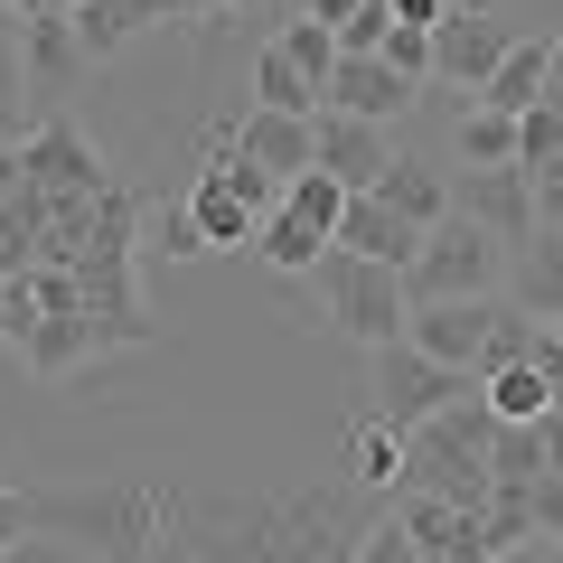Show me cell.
<instances>
[{
  "mask_svg": "<svg viewBox=\"0 0 563 563\" xmlns=\"http://www.w3.org/2000/svg\"><path fill=\"white\" fill-rule=\"evenodd\" d=\"M544 563H563V526H554V536H544Z\"/></svg>",
  "mask_w": 563,
  "mask_h": 563,
  "instance_id": "34",
  "label": "cell"
},
{
  "mask_svg": "<svg viewBox=\"0 0 563 563\" xmlns=\"http://www.w3.org/2000/svg\"><path fill=\"white\" fill-rule=\"evenodd\" d=\"M310 282H320L329 320H339L347 339H366V347H395L404 320H413V291H404L395 263H366V254H339V244H329V254L310 263Z\"/></svg>",
  "mask_w": 563,
  "mask_h": 563,
  "instance_id": "5",
  "label": "cell"
},
{
  "mask_svg": "<svg viewBox=\"0 0 563 563\" xmlns=\"http://www.w3.org/2000/svg\"><path fill=\"white\" fill-rule=\"evenodd\" d=\"M451 151H461L470 169H517V113H498V103H470L461 132H451Z\"/></svg>",
  "mask_w": 563,
  "mask_h": 563,
  "instance_id": "20",
  "label": "cell"
},
{
  "mask_svg": "<svg viewBox=\"0 0 563 563\" xmlns=\"http://www.w3.org/2000/svg\"><path fill=\"white\" fill-rule=\"evenodd\" d=\"M320 113H357V122H404L413 113V76H395L385 57H339L320 85Z\"/></svg>",
  "mask_w": 563,
  "mask_h": 563,
  "instance_id": "12",
  "label": "cell"
},
{
  "mask_svg": "<svg viewBox=\"0 0 563 563\" xmlns=\"http://www.w3.org/2000/svg\"><path fill=\"white\" fill-rule=\"evenodd\" d=\"M301 10H310V20H329V29H339L347 10H357V0H301Z\"/></svg>",
  "mask_w": 563,
  "mask_h": 563,
  "instance_id": "32",
  "label": "cell"
},
{
  "mask_svg": "<svg viewBox=\"0 0 563 563\" xmlns=\"http://www.w3.org/2000/svg\"><path fill=\"white\" fill-rule=\"evenodd\" d=\"M554 347H563V320H554Z\"/></svg>",
  "mask_w": 563,
  "mask_h": 563,
  "instance_id": "37",
  "label": "cell"
},
{
  "mask_svg": "<svg viewBox=\"0 0 563 563\" xmlns=\"http://www.w3.org/2000/svg\"><path fill=\"white\" fill-rule=\"evenodd\" d=\"M329 244L339 254H366V263H413V244H422V225H404L395 207L376 198V188H347V207H339V225H329Z\"/></svg>",
  "mask_w": 563,
  "mask_h": 563,
  "instance_id": "13",
  "label": "cell"
},
{
  "mask_svg": "<svg viewBox=\"0 0 563 563\" xmlns=\"http://www.w3.org/2000/svg\"><path fill=\"white\" fill-rule=\"evenodd\" d=\"M179 207H188V225H198L207 254H217V244H254V225L282 207V179H273V169H254L235 141H217V151H207V169L188 179Z\"/></svg>",
  "mask_w": 563,
  "mask_h": 563,
  "instance_id": "4",
  "label": "cell"
},
{
  "mask_svg": "<svg viewBox=\"0 0 563 563\" xmlns=\"http://www.w3.org/2000/svg\"><path fill=\"white\" fill-rule=\"evenodd\" d=\"M254 169H273V179H291V169H310V113H273V103H244V122L225 132Z\"/></svg>",
  "mask_w": 563,
  "mask_h": 563,
  "instance_id": "14",
  "label": "cell"
},
{
  "mask_svg": "<svg viewBox=\"0 0 563 563\" xmlns=\"http://www.w3.org/2000/svg\"><path fill=\"white\" fill-rule=\"evenodd\" d=\"M554 395H563V385L544 376L536 357H517V366H488V376H479V404H488L498 422H536V413H544Z\"/></svg>",
  "mask_w": 563,
  "mask_h": 563,
  "instance_id": "19",
  "label": "cell"
},
{
  "mask_svg": "<svg viewBox=\"0 0 563 563\" xmlns=\"http://www.w3.org/2000/svg\"><path fill=\"white\" fill-rule=\"evenodd\" d=\"M161 244H169V254H207V244H198V225H188V207H179V217L161 225Z\"/></svg>",
  "mask_w": 563,
  "mask_h": 563,
  "instance_id": "29",
  "label": "cell"
},
{
  "mask_svg": "<svg viewBox=\"0 0 563 563\" xmlns=\"http://www.w3.org/2000/svg\"><path fill=\"white\" fill-rule=\"evenodd\" d=\"M451 207H461L470 225H488L498 244H526L536 235V188H526V169H461V188H451Z\"/></svg>",
  "mask_w": 563,
  "mask_h": 563,
  "instance_id": "11",
  "label": "cell"
},
{
  "mask_svg": "<svg viewBox=\"0 0 563 563\" xmlns=\"http://www.w3.org/2000/svg\"><path fill=\"white\" fill-rule=\"evenodd\" d=\"M376 526L366 488H291V498H169L179 563H357ZM161 554V563H169Z\"/></svg>",
  "mask_w": 563,
  "mask_h": 563,
  "instance_id": "1",
  "label": "cell"
},
{
  "mask_svg": "<svg viewBox=\"0 0 563 563\" xmlns=\"http://www.w3.org/2000/svg\"><path fill=\"white\" fill-rule=\"evenodd\" d=\"M347 479H357L366 498H376V488H404V432H395V422H376V413L357 422V451H347Z\"/></svg>",
  "mask_w": 563,
  "mask_h": 563,
  "instance_id": "21",
  "label": "cell"
},
{
  "mask_svg": "<svg viewBox=\"0 0 563 563\" xmlns=\"http://www.w3.org/2000/svg\"><path fill=\"white\" fill-rule=\"evenodd\" d=\"M395 526L413 536V554H422V563H479V554H488V526H479V507H461V498H432V488H413Z\"/></svg>",
  "mask_w": 563,
  "mask_h": 563,
  "instance_id": "10",
  "label": "cell"
},
{
  "mask_svg": "<svg viewBox=\"0 0 563 563\" xmlns=\"http://www.w3.org/2000/svg\"><path fill=\"white\" fill-rule=\"evenodd\" d=\"M479 563H544V544H488Z\"/></svg>",
  "mask_w": 563,
  "mask_h": 563,
  "instance_id": "30",
  "label": "cell"
},
{
  "mask_svg": "<svg viewBox=\"0 0 563 563\" xmlns=\"http://www.w3.org/2000/svg\"><path fill=\"white\" fill-rule=\"evenodd\" d=\"M254 103H273V113H320V85L282 57V47H263L254 57Z\"/></svg>",
  "mask_w": 563,
  "mask_h": 563,
  "instance_id": "22",
  "label": "cell"
},
{
  "mask_svg": "<svg viewBox=\"0 0 563 563\" xmlns=\"http://www.w3.org/2000/svg\"><path fill=\"white\" fill-rule=\"evenodd\" d=\"M376 198L395 207L404 225H432V217H451V179H442V169H432V161H404V151H395V161H385Z\"/></svg>",
  "mask_w": 563,
  "mask_h": 563,
  "instance_id": "17",
  "label": "cell"
},
{
  "mask_svg": "<svg viewBox=\"0 0 563 563\" xmlns=\"http://www.w3.org/2000/svg\"><path fill=\"white\" fill-rule=\"evenodd\" d=\"M10 10H20V20H38V10H47V0H10Z\"/></svg>",
  "mask_w": 563,
  "mask_h": 563,
  "instance_id": "35",
  "label": "cell"
},
{
  "mask_svg": "<svg viewBox=\"0 0 563 563\" xmlns=\"http://www.w3.org/2000/svg\"><path fill=\"white\" fill-rule=\"evenodd\" d=\"M254 254L273 263V273H310V263L329 254V225H320V217H301V207H273V217L254 225Z\"/></svg>",
  "mask_w": 563,
  "mask_h": 563,
  "instance_id": "18",
  "label": "cell"
},
{
  "mask_svg": "<svg viewBox=\"0 0 563 563\" xmlns=\"http://www.w3.org/2000/svg\"><path fill=\"white\" fill-rule=\"evenodd\" d=\"M385 161H395V132L357 113H310V169H329L339 188H376Z\"/></svg>",
  "mask_w": 563,
  "mask_h": 563,
  "instance_id": "9",
  "label": "cell"
},
{
  "mask_svg": "<svg viewBox=\"0 0 563 563\" xmlns=\"http://www.w3.org/2000/svg\"><path fill=\"white\" fill-rule=\"evenodd\" d=\"M29 536L66 544L85 563H161L169 554V479L122 470V479H85V488H38Z\"/></svg>",
  "mask_w": 563,
  "mask_h": 563,
  "instance_id": "2",
  "label": "cell"
},
{
  "mask_svg": "<svg viewBox=\"0 0 563 563\" xmlns=\"http://www.w3.org/2000/svg\"><path fill=\"white\" fill-rule=\"evenodd\" d=\"M385 10H395L404 29H432V20H442V10H451V0H385Z\"/></svg>",
  "mask_w": 563,
  "mask_h": 563,
  "instance_id": "28",
  "label": "cell"
},
{
  "mask_svg": "<svg viewBox=\"0 0 563 563\" xmlns=\"http://www.w3.org/2000/svg\"><path fill=\"white\" fill-rule=\"evenodd\" d=\"M10 563H85V554H66V544H20Z\"/></svg>",
  "mask_w": 563,
  "mask_h": 563,
  "instance_id": "31",
  "label": "cell"
},
{
  "mask_svg": "<svg viewBox=\"0 0 563 563\" xmlns=\"http://www.w3.org/2000/svg\"><path fill=\"white\" fill-rule=\"evenodd\" d=\"M498 282H507V244L488 235V225H470L461 207L422 225L413 263H404V291H413V301H488Z\"/></svg>",
  "mask_w": 563,
  "mask_h": 563,
  "instance_id": "3",
  "label": "cell"
},
{
  "mask_svg": "<svg viewBox=\"0 0 563 563\" xmlns=\"http://www.w3.org/2000/svg\"><path fill=\"white\" fill-rule=\"evenodd\" d=\"M544 66H554V38H507V57L479 76V103H498V113L544 103Z\"/></svg>",
  "mask_w": 563,
  "mask_h": 563,
  "instance_id": "16",
  "label": "cell"
},
{
  "mask_svg": "<svg viewBox=\"0 0 563 563\" xmlns=\"http://www.w3.org/2000/svg\"><path fill=\"white\" fill-rule=\"evenodd\" d=\"M507 282H517V310H536V320H563V225L554 235H526L507 244Z\"/></svg>",
  "mask_w": 563,
  "mask_h": 563,
  "instance_id": "15",
  "label": "cell"
},
{
  "mask_svg": "<svg viewBox=\"0 0 563 563\" xmlns=\"http://www.w3.org/2000/svg\"><path fill=\"white\" fill-rule=\"evenodd\" d=\"M554 47H563V38H554Z\"/></svg>",
  "mask_w": 563,
  "mask_h": 563,
  "instance_id": "38",
  "label": "cell"
},
{
  "mask_svg": "<svg viewBox=\"0 0 563 563\" xmlns=\"http://www.w3.org/2000/svg\"><path fill=\"white\" fill-rule=\"evenodd\" d=\"M20 544H29V498H20V488H0V563L20 554Z\"/></svg>",
  "mask_w": 563,
  "mask_h": 563,
  "instance_id": "27",
  "label": "cell"
},
{
  "mask_svg": "<svg viewBox=\"0 0 563 563\" xmlns=\"http://www.w3.org/2000/svg\"><path fill=\"white\" fill-rule=\"evenodd\" d=\"M47 10H85V0H47Z\"/></svg>",
  "mask_w": 563,
  "mask_h": 563,
  "instance_id": "36",
  "label": "cell"
},
{
  "mask_svg": "<svg viewBox=\"0 0 563 563\" xmlns=\"http://www.w3.org/2000/svg\"><path fill=\"white\" fill-rule=\"evenodd\" d=\"M376 57L395 66V76H413V85H422V76H432V29H404V20H395V29H385V47H376Z\"/></svg>",
  "mask_w": 563,
  "mask_h": 563,
  "instance_id": "25",
  "label": "cell"
},
{
  "mask_svg": "<svg viewBox=\"0 0 563 563\" xmlns=\"http://www.w3.org/2000/svg\"><path fill=\"white\" fill-rule=\"evenodd\" d=\"M470 376H451V366H432L413 339L376 347V422H395V432H413V422H432L451 395H461Z\"/></svg>",
  "mask_w": 563,
  "mask_h": 563,
  "instance_id": "6",
  "label": "cell"
},
{
  "mask_svg": "<svg viewBox=\"0 0 563 563\" xmlns=\"http://www.w3.org/2000/svg\"><path fill=\"white\" fill-rule=\"evenodd\" d=\"M357 563H422V554H413V536H404L395 517H376V526L357 536Z\"/></svg>",
  "mask_w": 563,
  "mask_h": 563,
  "instance_id": "26",
  "label": "cell"
},
{
  "mask_svg": "<svg viewBox=\"0 0 563 563\" xmlns=\"http://www.w3.org/2000/svg\"><path fill=\"white\" fill-rule=\"evenodd\" d=\"M282 57H291V66H301V76L310 85H329V66H339V29H329V20H310V10H301V20H282Z\"/></svg>",
  "mask_w": 563,
  "mask_h": 563,
  "instance_id": "23",
  "label": "cell"
},
{
  "mask_svg": "<svg viewBox=\"0 0 563 563\" xmlns=\"http://www.w3.org/2000/svg\"><path fill=\"white\" fill-rule=\"evenodd\" d=\"M385 29H395V10H385V0H357V10L339 20V57H376Z\"/></svg>",
  "mask_w": 563,
  "mask_h": 563,
  "instance_id": "24",
  "label": "cell"
},
{
  "mask_svg": "<svg viewBox=\"0 0 563 563\" xmlns=\"http://www.w3.org/2000/svg\"><path fill=\"white\" fill-rule=\"evenodd\" d=\"M554 225H563V217H554Z\"/></svg>",
  "mask_w": 563,
  "mask_h": 563,
  "instance_id": "39",
  "label": "cell"
},
{
  "mask_svg": "<svg viewBox=\"0 0 563 563\" xmlns=\"http://www.w3.org/2000/svg\"><path fill=\"white\" fill-rule=\"evenodd\" d=\"M488 320H498V291H488V301H413L404 339H413V347H422L432 366H451V376H479Z\"/></svg>",
  "mask_w": 563,
  "mask_h": 563,
  "instance_id": "8",
  "label": "cell"
},
{
  "mask_svg": "<svg viewBox=\"0 0 563 563\" xmlns=\"http://www.w3.org/2000/svg\"><path fill=\"white\" fill-rule=\"evenodd\" d=\"M544 103L563 113V47H554V66H544Z\"/></svg>",
  "mask_w": 563,
  "mask_h": 563,
  "instance_id": "33",
  "label": "cell"
},
{
  "mask_svg": "<svg viewBox=\"0 0 563 563\" xmlns=\"http://www.w3.org/2000/svg\"><path fill=\"white\" fill-rule=\"evenodd\" d=\"M498 57H507V20L488 0H451L442 20H432V76L442 85H470V95H479V76Z\"/></svg>",
  "mask_w": 563,
  "mask_h": 563,
  "instance_id": "7",
  "label": "cell"
}]
</instances>
